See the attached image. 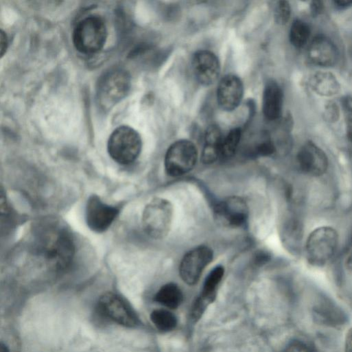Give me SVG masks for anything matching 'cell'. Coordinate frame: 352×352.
<instances>
[{
    "instance_id": "1",
    "label": "cell",
    "mask_w": 352,
    "mask_h": 352,
    "mask_svg": "<svg viewBox=\"0 0 352 352\" xmlns=\"http://www.w3.org/2000/svg\"><path fill=\"white\" fill-rule=\"evenodd\" d=\"M33 246L36 254L56 271L66 270L74 257L75 245L70 233L58 223L41 226L36 230Z\"/></svg>"
},
{
    "instance_id": "2",
    "label": "cell",
    "mask_w": 352,
    "mask_h": 352,
    "mask_svg": "<svg viewBox=\"0 0 352 352\" xmlns=\"http://www.w3.org/2000/svg\"><path fill=\"white\" fill-rule=\"evenodd\" d=\"M107 36L104 20L99 16L90 15L76 24L72 34V41L77 51L84 54H91L102 49Z\"/></svg>"
},
{
    "instance_id": "3",
    "label": "cell",
    "mask_w": 352,
    "mask_h": 352,
    "mask_svg": "<svg viewBox=\"0 0 352 352\" xmlns=\"http://www.w3.org/2000/svg\"><path fill=\"white\" fill-rule=\"evenodd\" d=\"M142 146L140 134L129 126L122 125L110 135L107 142L109 156L120 164L133 162L139 156Z\"/></svg>"
},
{
    "instance_id": "4",
    "label": "cell",
    "mask_w": 352,
    "mask_h": 352,
    "mask_svg": "<svg viewBox=\"0 0 352 352\" xmlns=\"http://www.w3.org/2000/svg\"><path fill=\"white\" fill-rule=\"evenodd\" d=\"M338 244V234L330 226H321L309 235L305 252L307 261L313 266L321 267L333 256Z\"/></svg>"
},
{
    "instance_id": "5",
    "label": "cell",
    "mask_w": 352,
    "mask_h": 352,
    "mask_svg": "<svg viewBox=\"0 0 352 352\" xmlns=\"http://www.w3.org/2000/svg\"><path fill=\"white\" fill-rule=\"evenodd\" d=\"M131 87V77L122 69L106 72L97 87V101L101 108L108 110L124 98Z\"/></svg>"
},
{
    "instance_id": "6",
    "label": "cell",
    "mask_w": 352,
    "mask_h": 352,
    "mask_svg": "<svg viewBox=\"0 0 352 352\" xmlns=\"http://www.w3.org/2000/svg\"><path fill=\"white\" fill-rule=\"evenodd\" d=\"M173 214V206L168 200L154 198L143 211L142 227L144 232L153 239L164 238L170 230Z\"/></svg>"
},
{
    "instance_id": "7",
    "label": "cell",
    "mask_w": 352,
    "mask_h": 352,
    "mask_svg": "<svg viewBox=\"0 0 352 352\" xmlns=\"http://www.w3.org/2000/svg\"><path fill=\"white\" fill-rule=\"evenodd\" d=\"M198 151L195 144L188 140L173 143L165 155L164 166L171 177H179L190 172L195 166Z\"/></svg>"
},
{
    "instance_id": "8",
    "label": "cell",
    "mask_w": 352,
    "mask_h": 352,
    "mask_svg": "<svg viewBox=\"0 0 352 352\" xmlns=\"http://www.w3.org/2000/svg\"><path fill=\"white\" fill-rule=\"evenodd\" d=\"M98 309L105 318L125 327L138 324V318L131 305L120 295L106 292L98 299Z\"/></svg>"
},
{
    "instance_id": "9",
    "label": "cell",
    "mask_w": 352,
    "mask_h": 352,
    "mask_svg": "<svg viewBox=\"0 0 352 352\" xmlns=\"http://www.w3.org/2000/svg\"><path fill=\"white\" fill-rule=\"evenodd\" d=\"M213 252L206 245H199L188 251L179 265L181 278L186 284H196L204 269L211 263Z\"/></svg>"
},
{
    "instance_id": "10",
    "label": "cell",
    "mask_w": 352,
    "mask_h": 352,
    "mask_svg": "<svg viewBox=\"0 0 352 352\" xmlns=\"http://www.w3.org/2000/svg\"><path fill=\"white\" fill-rule=\"evenodd\" d=\"M119 213V209L104 203L93 195L87 201L85 219L87 226L92 231L100 233L107 230Z\"/></svg>"
},
{
    "instance_id": "11",
    "label": "cell",
    "mask_w": 352,
    "mask_h": 352,
    "mask_svg": "<svg viewBox=\"0 0 352 352\" xmlns=\"http://www.w3.org/2000/svg\"><path fill=\"white\" fill-rule=\"evenodd\" d=\"M214 212L220 223L231 228L243 226L249 216L247 203L237 196L228 197L219 202L216 206Z\"/></svg>"
},
{
    "instance_id": "12",
    "label": "cell",
    "mask_w": 352,
    "mask_h": 352,
    "mask_svg": "<svg viewBox=\"0 0 352 352\" xmlns=\"http://www.w3.org/2000/svg\"><path fill=\"white\" fill-rule=\"evenodd\" d=\"M297 162L304 173L314 177L325 173L329 164L325 153L312 142L302 146L297 154Z\"/></svg>"
},
{
    "instance_id": "13",
    "label": "cell",
    "mask_w": 352,
    "mask_h": 352,
    "mask_svg": "<svg viewBox=\"0 0 352 352\" xmlns=\"http://www.w3.org/2000/svg\"><path fill=\"white\" fill-rule=\"evenodd\" d=\"M223 275L224 267L217 265L206 276L201 293L191 309L190 316L194 322L200 319L208 305L214 300L218 286Z\"/></svg>"
},
{
    "instance_id": "14",
    "label": "cell",
    "mask_w": 352,
    "mask_h": 352,
    "mask_svg": "<svg viewBox=\"0 0 352 352\" xmlns=\"http://www.w3.org/2000/svg\"><path fill=\"white\" fill-rule=\"evenodd\" d=\"M192 67L197 80L203 85L213 84L221 72L217 56L209 50L197 52L192 59Z\"/></svg>"
},
{
    "instance_id": "15",
    "label": "cell",
    "mask_w": 352,
    "mask_h": 352,
    "mask_svg": "<svg viewBox=\"0 0 352 352\" xmlns=\"http://www.w3.org/2000/svg\"><path fill=\"white\" fill-rule=\"evenodd\" d=\"M243 84L236 75L227 74L219 82L217 100L221 109L232 111L240 104L243 96Z\"/></svg>"
},
{
    "instance_id": "16",
    "label": "cell",
    "mask_w": 352,
    "mask_h": 352,
    "mask_svg": "<svg viewBox=\"0 0 352 352\" xmlns=\"http://www.w3.org/2000/svg\"><path fill=\"white\" fill-rule=\"evenodd\" d=\"M307 56L313 65L326 67L336 64L339 53L336 45L330 38L318 35L310 42Z\"/></svg>"
},
{
    "instance_id": "17",
    "label": "cell",
    "mask_w": 352,
    "mask_h": 352,
    "mask_svg": "<svg viewBox=\"0 0 352 352\" xmlns=\"http://www.w3.org/2000/svg\"><path fill=\"white\" fill-rule=\"evenodd\" d=\"M283 103V93L279 85L270 80L265 85L263 95V112L270 120L280 118Z\"/></svg>"
},
{
    "instance_id": "18",
    "label": "cell",
    "mask_w": 352,
    "mask_h": 352,
    "mask_svg": "<svg viewBox=\"0 0 352 352\" xmlns=\"http://www.w3.org/2000/svg\"><path fill=\"white\" fill-rule=\"evenodd\" d=\"M309 86L316 94L329 97L336 95L340 90V85L336 76L329 72H318L309 78Z\"/></svg>"
},
{
    "instance_id": "19",
    "label": "cell",
    "mask_w": 352,
    "mask_h": 352,
    "mask_svg": "<svg viewBox=\"0 0 352 352\" xmlns=\"http://www.w3.org/2000/svg\"><path fill=\"white\" fill-rule=\"evenodd\" d=\"M223 136L219 127L212 124L206 130L204 144L201 153V161L204 164H212L221 157V147Z\"/></svg>"
},
{
    "instance_id": "20",
    "label": "cell",
    "mask_w": 352,
    "mask_h": 352,
    "mask_svg": "<svg viewBox=\"0 0 352 352\" xmlns=\"http://www.w3.org/2000/svg\"><path fill=\"white\" fill-rule=\"evenodd\" d=\"M157 303L170 309L179 307L183 301V294L179 287L174 283L162 286L154 296Z\"/></svg>"
},
{
    "instance_id": "21",
    "label": "cell",
    "mask_w": 352,
    "mask_h": 352,
    "mask_svg": "<svg viewBox=\"0 0 352 352\" xmlns=\"http://www.w3.org/2000/svg\"><path fill=\"white\" fill-rule=\"evenodd\" d=\"M314 314L319 322L330 326L340 325L345 320L341 310L329 303L317 305Z\"/></svg>"
},
{
    "instance_id": "22",
    "label": "cell",
    "mask_w": 352,
    "mask_h": 352,
    "mask_svg": "<svg viewBox=\"0 0 352 352\" xmlns=\"http://www.w3.org/2000/svg\"><path fill=\"white\" fill-rule=\"evenodd\" d=\"M150 318L154 326L162 332H168L173 330L177 323L176 316L169 310L157 309L153 310Z\"/></svg>"
},
{
    "instance_id": "23",
    "label": "cell",
    "mask_w": 352,
    "mask_h": 352,
    "mask_svg": "<svg viewBox=\"0 0 352 352\" xmlns=\"http://www.w3.org/2000/svg\"><path fill=\"white\" fill-rule=\"evenodd\" d=\"M311 30L309 25L300 19L293 21L289 30L290 43L296 48L305 45L310 36Z\"/></svg>"
},
{
    "instance_id": "24",
    "label": "cell",
    "mask_w": 352,
    "mask_h": 352,
    "mask_svg": "<svg viewBox=\"0 0 352 352\" xmlns=\"http://www.w3.org/2000/svg\"><path fill=\"white\" fill-rule=\"evenodd\" d=\"M241 137L240 128H234L223 138L221 147V159H228L232 157L236 151Z\"/></svg>"
},
{
    "instance_id": "25",
    "label": "cell",
    "mask_w": 352,
    "mask_h": 352,
    "mask_svg": "<svg viewBox=\"0 0 352 352\" xmlns=\"http://www.w3.org/2000/svg\"><path fill=\"white\" fill-rule=\"evenodd\" d=\"M285 238L290 248L297 252L300 250L302 238V227L298 219L289 221L286 227Z\"/></svg>"
},
{
    "instance_id": "26",
    "label": "cell",
    "mask_w": 352,
    "mask_h": 352,
    "mask_svg": "<svg viewBox=\"0 0 352 352\" xmlns=\"http://www.w3.org/2000/svg\"><path fill=\"white\" fill-rule=\"evenodd\" d=\"M291 14V7L288 1H280L277 3L274 17L276 22L279 25H284L287 23Z\"/></svg>"
},
{
    "instance_id": "27",
    "label": "cell",
    "mask_w": 352,
    "mask_h": 352,
    "mask_svg": "<svg viewBox=\"0 0 352 352\" xmlns=\"http://www.w3.org/2000/svg\"><path fill=\"white\" fill-rule=\"evenodd\" d=\"M349 139L352 143V96H345L342 101Z\"/></svg>"
},
{
    "instance_id": "28",
    "label": "cell",
    "mask_w": 352,
    "mask_h": 352,
    "mask_svg": "<svg viewBox=\"0 0 352 352\" xmlns=\"http://www.w3.org/2000/svg\"><path fill=\"white\" fill-rule=\"evenodd\" d=\"M283 352H312V350L305 342L293 340L285 346Z\"/></svg>"
},
{
    "instance_id": "29",
    "label": "cell",
    "mask_w": 352,
    "mask_h": 352,
    "mask_svg": "<svg viewBox=\"0 0 352 352\" xmlns=\"http://www.w3.org/2000/svg\"><path fill=\"white\" fill-rule=\"evenodd\" d=\"M324 10V4L321 1H314L310 4V10L313 16L320 15Z\"/></svg>"
},
{
    "instance_id": "30",
    "label": "cell",
    "mask_w": 352,
    "mask_h": 352,
    "mask_svg": "<svg viewBox=\"0 0 352 352\" xmlns=\"http://www.w3.org/2000/svg\"><path fill=\"white\" fill-rule=\"evenodd\" d=\"M8 47V38L5 32L1 30L0 33V51L2 57L6 52Z\"/></svg>"
},
{
    "instance_id": "31",
    "label": "cell",
    "mask_w": 352,
    "mask_h": 352,
    "mask_svg": "<svg viewBox=\"0 0 352 352\" xmlns=\"http://www.w3.org/2000/svg\"><path fill=\"white\" fill-rule=\"evenodd\" d=\"M333 3L336 8L343 10L352 6V0H335Z\"/></svg>"
},
{
    "instance_id": "32",
    "label": "cell",
    "mask_w": 352,
    "mask_h": 352,
    "mask_svg": "<svg viewBox=\"0 0 352 352\" xmlns=\"http://www.w3.org/2000/svg\"><path fill=\"white\" fill-rule=\"evenodd\" d=\"M346 265L349 270L352 271V250L346 259Z\"/></svg>"
},
{
    "instance_id": "33",
    "label": "cell",
    "mask_w": 352,
    "mask_h": 352,
    "mask_svg": "<svg viewBox=\"0 0 352 352\" xmlns=\"http://www.w3.org/2000/svg\"><path fill=\"white\" fill-rule=\"evenodd\" d=\"M0 352H10L7 346L3 343L1 344Z\"/></svg>"
},
{
    "instance_id": "34",
    "label": "cell",
    "mask_w": 352,
    "mask_h": 352,
    "mask_svg": "<svg viewBox=\"0 0 352 352\" xmlns=\"http://www.w3.org/2000/svg\"><path fill=\"white\" fill-rule=\"evenodd\" d=\"M346 338L352 342V328H351L346 335Z\"/></svg>"
},
{
    "instance_id": "35",
    "label": "cell",
    "mask_w": 352,
    "mask_h": 352,
    "mask_svg": "<svg viewBox=\"0 0 352 352\" xmlns=\"http://www.w3.org/2000/svg\"></svg>"
}]
</instances>
